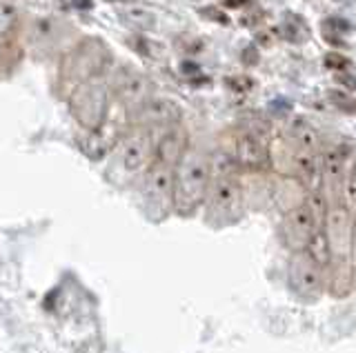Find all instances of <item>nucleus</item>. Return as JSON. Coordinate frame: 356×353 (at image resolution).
I'll return each mask as SVG.
<instances>
[{
	"instance_id": "obj_18",
	"label": "nucleus",
	"mask_w": 356,
	"mask_h": 353,
	"mask_svg": "<svg viewBox=\"0 0 356 353\" xmlns=\"http://www.w3.org/2000/svg\"><path fill=\"white\" fill-rule=\"evenodd\" d=\"M122 16H125L131 25H140V27H152L154 25V14H149L147 9L129 7V9H122Z\"/></svg>"
},
{
	"instance_id": "obj_12",
	"label": "nucleus",
	"mask_w": 356,
	"mask_h": 353,
	"mask_svg": "<svg viewBox=\"0 0 356 353\" xmlns=\"http://www.w3.org/2000/svg\"><path fill=\"white\" fill-rule=\"evenodd\" d=\"M134 118L140 127H165L170 129L181 123L183 107L172 98H149L134 109Z\"/></svg>"
},
{
	"instance_id": "obj_16",
	"label": "nucleus",
	"mask_w": 356,
	"mask_h": 353,
	"mask_svg": "<svg viewBox=\"0 0 356 353\" xmlns=\"http://www.w3.org/2000/svg\"><path fill=\"white\" fill-rule=\"evenodd\" d=\"M343 205L356 212V158L350 162L348 175H345V187H343Z\"/></svg>"
},
{
	"instance_id": "obj_11",
	"label": "nucleus",
	"mask_w": 356,
	"mask_h": 353,
	"mask_svg": "<svg viewBox=\"0 0 356 353\" xmlns=\"http://www.w3.org/2000/svg\"><path fill=\"white\" fill-rule=\"evenodd\" d=\"M111 92L118 98L122 105H127L131 109H136L145 101H149L152 94V83L145 74L131 67H122L114 74L111 80Z\"/></svg>"
},
{
	"instance_id": "obj_10",
	"label": "nucleus",
	"mask_w": 356,
	"mask_h": 353,
	"mask_svg": "<svg viewBox=\"0 0 356 353\" xmlns=\"http://www.w3.org/2000/svg\"><path fill=\"white\" fill-rule=\"evenodd\" d=\"M156 160V142L147 131H131L118 145V164L129 175L145 173Z\"/></svg>"
},
{
	"instance_id": "obj_13",
	"label": "nucleus",
	"mask_w": 356,
	"mask_h": 353,
	"mask_svg": "<svg viewBox=\"0 0 356 353\" xmlns=\"http://www.w3.org/2000/svg\"><path fill=\"white\" fill-rule=\"evenodd\" d=\"M174 180H176V167L154 160L152 167L145 171V193L154 203L163 207L165 212L174 209Z\"/></svg>"
},
{
	"instance_id": "obj_21",
	"label": "nucleus",
	"mask_w": 356,
	"mask_h": 353,
	"mask_svg": "<svg viewBox=\"0 0 356 353\" xmlns=\"http://www.w3.org/2000/svg\"><path fill=\"white\" fill-rule=\"evenodd\" d=\"M323 62H325L327 69H339V71H343L350 64L343 56H339V53H330V56H325V60H323Z\"/></svg>"
},
{
	"instance_id": "obj_3",
	"label": "nucleus",
	"mask_w": 356,
	"mask_h": 353,
	"mask_svg": "<svg viewBox=\"0 0 356 353\" xmlns=\"http://www.w3.org/2000/svg\"><path fill=\"white\" fill-rule=\"evenodd\" d=\"M214 178L205 200V218L214 227H227L243 218L248 198H245V182L241 178V169L234 164L214 167Z\"/></svg>"
},
{
	"instance_id": "obj_19",
	"label": "nucleus",
	"mask_w": 356,
	"mask_h": 353,
	"mask_svg": "<svg viewBox=\"0 0 356 353\" xmlns=\"http://www.w3.org/2000/svg\"><path fill=\"white\" fill-rule=\"evenodd\" d=\"M327 98L337 109H343V112H348V114H356V101L350 94L332 89V92H327Z\"/></svg>"
},
{
	"instance_id": "obj_8",
	"label": "nucleus",
	"mask_w": 356,
	"mask_h": 353,
	"mask_svg": "<svg viewBox=\"0 0 356 353\" xmlns=\"http://www.w3.org/2000/svg\"><path fill=\"white\" fill-rule=\"evenodd\" d=\"M350 169V147L343 142H332L321 151V193L327 205L343 203L345 175Z\"/></svg>"
},
{
	"instance_id": "obj_6",
	"label": "nucleus",
	"mask_w": 356,
	"mask_h": 353,
	"mask_svg": "<svg viewBox=\"0 0 356 353\" xmlns=\"http://www.w3.org/2000/svg\"><path fill=\"white\" fill-rule=\"evenodd\" d=\"M111 64V51L98 38H87L63 62V76L78 85L96 83Z\"/></svg>"
},
{
	"instance_id": "obj_1",
	"label": "nucleus",
	"mask_w": 356,
	"mask_h": 353,
	"mask_svg": "<svg viewBox=\"0 0 356 353\" xmlns=\"http://www.w3.org/2000/svg\"><path fill=\"white\" fill-rule=\"evenodd\" d=\"M325 238L330 247L327 291L345 298L354 291V258H356V218L350 207L330 205L325 216Z\"/></svg>"
},
{
	"instance_id": "obj_15",
	"label": "nucleus",
	"mask_w": 356,
	"mask_h": 353,
	"mask_svg": "<svg viewBox=\"0 0 356 353\" xmlns=\"http://www.w3.org/2000/svg\"><path fill=\"white\" fill-rule=\"evenodd\" d=\"M187 149H189V140L185 129L174 125L170 129H165V134L156 140V160L170 164V167H176L183 160Z\"/></svg>"
},
{
	"instance_id": "obj_17",
	"label": "nucleus",
	"mask_w": 356,
	"mask_h": 353,
	"mask_svg": "<svg viewBox=\"0 0 356 353\" xmlns=\"http://www.w3.org/2000/svg\"><path fill=\"white\" fill-rule=\"evenodd\" d=\"M352 27L348 25V20L343 18H327L325 23H323V34L330 42H341L343 34H348Z\"/></svg>"
},
{
	"instance_id": "obj_4",
	"label": "nucleus",
	"mask_w": 356,
	"mask_h": 353,
	"mask_svg": "<svg viewBox=\"0 0 356 353\" xmlns=\"http://www.w3.org/2000/svg\"><path fill=\"white\" fill-rule=\"evenodd\" d=\"M327 200L321 191L307 193V200L294 209L283 214L281 225H278V234H281L283 245L289 253L305 251L314 236L325 227L327 216Z\"/></svg>"
},
{
	"instance_id": "obj_9",
	"label": "nucleus",
	"mask_w": 356,
	"mask_h": 353,
	"mask_svg": "<svg viewBox=\"0 0 356 353\" xmlns=\"http://www.w3.org/2000/svg\"><path fill=\"white\" fill-rule=\"evenodd\" d=\"M227 151L232 153L234 162L238 164V169L248 173H265L274 164L267 140L263 134H256L252 129H241L238 134H234L232 147Z\"/></svg>"
},
{
	"instance_id": "obj_14",
	"label": "nucleus",
	"mask_w": 356,
	"mask_h": 353,
	"mask_svg": "<svg viewBox=\"0 0 356 353\" xmlns=\"http://www.w3.org/2000/svg\"><path fill=\"white\" fill-rule=\"evenodd\" d=\"M285 140L287 145H292L294 151H323V136L321 131L309 123L307 118H300V116H294L292 120L287 123V129H285Z\"/></svg>"
},
{
	"instance_id": "obj_22",
	"label": "nucleus",
	"mask_w": 356,
	"mask_h": 353,
	"mask_svg": "<svg viewBox=\"0 0 356 353\" xmlns=\"http://www.w3.org/2000/svg\"><path fill=\"white\" fill-rule=\"evenodd\" d=\"M227 85L232 87L234 92H248L252 87V80L250 78H243V76H236V78H229Z\"/></svg>"
},
{
	"instance_id": "obj_23",
	"label": "nucleus",
	"mask_w": 356,
	"mask_h": 353,
	"mask_svg": "<svg viewBox=\"0 0 356 353\" xmlns=\"http://www.w3.org/2000/svg\"><path fill=\"white\" fill-rule=\"evenodd\" d=\"M241 3H248V0H225L227 7H241Z\"/></svg>"
},
{
	"instance_id": "obj_2",
	"label": "nucleus",
	"mask_w": 356,
	"mask_h": 353,
	"mask_svg": "<svg viewBox=\"0 0 356 353\" xmlns=\"http://www.w3.org/2000/svg\"><path fill=\"white\" fill-rule=\"evenodd\" d=\"M211 178V158L203 149L189 147L183 160L176 164L174 180V212L181 216H192L205 205Z\"/></svg>"
},
{
	"instance_id": "obj_24",
	"label": "nucleus",
	"mask_w": 356,
	"mask_h": 353,
	"mask_svg": "<svg viewBox=\"0 0 356 353\" xmlns=\"http://www.w3.org/2000/svg\"><path fill=\"white\" fill-rule=\"evenodd\" d=\"M354 289H356V258H354Z\"/></svg>"
},
{
	"instance_id": "obj_5",
	"label": "nucleus",
	"mask_w": 356,
	"mask_h": 353,
	"mask_svg": "<svg viewBox=\"0 0 356 353\" xmlns=\"http://www.w3.org/2000/svg\"><path fill=\"white\" fill-rule=\"evenodd\" d=\"M287 286L300 302H316L327 291V269L307 251L292 253L287 264Z\"/></svg>"
},
{
	"instance_id": "obj_20",
	"label": "nucleus",
	"mask_w": 356,
	"mask_h": 353,
	"mask_svg": "<svg viewBox=\"0 0 356 353\" xmlns=\"http://www.w3.org/2000/svg\"><path fill=\"white\" fill-rule=\"evenodd\" d=\"M14 27H16V9L7 3H0V38H5Z\"/></svg>"
},
{
	"instance_id": "obj_7",
	"label": "nucleus",
	"mask_w": 356,
	"mask_h": 353,
	"mask_svg": "<svg viewBox=\"0 0 356 353\" xmlns=\"http://www.w3.org/2000/svg\"><path fill=\"white\" fill-rule=\"evenodd\" d=\"M70 109L74 118L78 120V125L94 134V131H98L105 125L109 112V96L105 92V87H100L98 83L78 85L72 92Z\"/></svg>"
}]
</instances>
